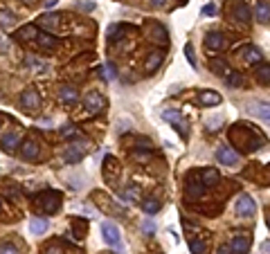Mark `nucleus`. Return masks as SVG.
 <instances>
[{
  "label": "nucleus",
  "mask_w": 270,
  "mask_h": 254,
  "mask_svg": "<svg viewBox=\"0 0 270 254\" xmlns=\"http://www.w3.org/2000/svg\"><path fill=\"white\" fill-rule=\"evenodd\" d=\"M34 202L41 207L45 214H54L61 205V194L59 191H54V189H47V191H43V194H36Z\"/></svg>",
  "instance_id": "nucleus-1"
},
{
  "label": "nucleus",
  "mask_w": 270,
  "mask_h": 254,
  "mask_svg": "<svg viewBox=\"0 0 270 254\" xmlns=\"http://www.w3.org/2000/svg\"><path fill=\"white\" fill-rule=\"evenodd\" d=\"M250 243H252V238H250L248 232H236L234 236H232V241H230L228 248H230V252H232V254H248Z\"/></svg>",
  "instance_id": "nucleus-2"
},
{
  "label": "nucleus",
  "mask_w": 270,
  "mask_h": 254,
  "mask_svg": "<svg viewBox=\"0 0 270 254\" xmlns=\"http://www.w3.org/2000/svg\"><path fill=\"white\" fill-rule=\"evenodd\" d=\"M162 119L176 126V130L180 133V137H187V122H185V117H182L178 110H174V108H167V110H162Z\"/></svg>",
  "instance_id": "nucleus-3"
},
{
  "label": "nucleus",
  "mask_w": 270,
  "mask_h": 254,
  "mask_svg": "<svg viewBox=\"0 0 270 254\" xmlns=\"http://www.w3.org/2000/svg\"><path fill=\"white\" fill-rule=\"evenodd\" d=\"M83 106H86V110H88V112L97 115V112L104 110L106 101H104V97H101L97 90H88V92H86V97H83Z\"/></svg>",
  "instance_id": "nucleus-4"
},
{
  "label": "nucleus",
  "mask_w": 270,
  "mask_h": 254,
  "mask_svg": "<svg viewBox=\"0 0 270 254\" xmlns=\"http://www.w3.org/2000/svg\"><path fill=\"white\" fill-rule=\"evenodd\" d=\"M101 234H104V241L108 243V245H113V248H122V236H119L117 225L104 220V223H101Z\"/></svg>",
  "instance_id": "nucleus-5"
},
{
  "label": "nucleus",
  "mask_w": 270,
  "mask_h": 254,
  "mask_svg": "<svg viewBox=\"0 0 270 254\" xmlns=\"http://www.w3.org/2000/svg\"><path fill=\"white\" fill-rule=\"evenodd\" d=\"M254 212H257L254 200L248 194H241L239 198H236V214L243 216V218H250V216H254Z\"/></svg>",
  "instance_id": "nucleus-6"
},
{
  "label": "nucleus",
  "mask_w": 270,
  "mask_h": 254,
  "mask_svg": "<svg viewBox=\"0 0 270 254\" xmlns=\"http://www.w3.org/2000/svg\"><path fill=\"white\" fill-rule=\"evenodd\" d=\"M20 106H23L25 110L36 112L39 108H41V99H39V92H36L34 88H27L23 95H20Z\"/></svg>",
  "instance_id": "nucleus-7"
},
{
  "label": "nucleus",
  "mask_w": 270,
  "mask_h": 254,
  "mask_svg": "<svg viewBox=\"0 0 270 254\" xmlns=\"http://www.w3.org/2000/svg\"><path fill=\"white\" fill-rule=\"evenodd\" d=\"M225 45H228V41H225V36L221 34V32H210V34L205 36V50L218 52V50H223Z\"/></svg>",
  "instance_id": "nucleus-8"
},
{
  "label": "nucleus",
  "mask_w": 270,
  "mask_h": 254,
  "mask_svg": "<svg viewBox=\"0 0 270 254\" xmlns=\"http://www.w3.org/2000/svg\"><path fill=\"white\" fill-rule=\"evenodd\" d=\"M20 155H23V160H39V155H41V146H39V142H34V140H25V142H20Z\"/></svg>",
  "instance_id": "nucleus-9"
},
{
  "label": "nucleus",
  "mask_w": 270,
  "mask_h": 254,
  "mask_svg": "<svg viewBox=\"0 0 270 254\" xmlns=\"http://www.w3.org/2000/svg\"><path fill=\"white\" fill-rule=\"evenodd\" d=\"M216 160L221 162V164H225V166H236L239 164V155L232 151L230 146H221L216 151Z\"/></svg>",
  "instance_id": "nucleus-10"
},
{
  "label": "nucleus",
  "mask_w": 270,
  "mask_h": 254,
  "mask_svg": "<svg viewBox=\"0 0 270 254\" xmlns=\"http://www.w3.org/2000/svg\"><path fill=\"white\" fill-rule=\"evenodd\" d=\"M248 110L252 112L254 117H261V119H266V122H270V104L268 101H252V104L248 106Z\"/></svg>",
  "instance_id": "nucleus-11"
},
{
  "label": "nucleus",
  "mask_w": 270,
  "mask_h": 254,
  "mask_svg": "<svg viewBox=\"0 0 270 254\" xmlns=\"http://www.w3.org/2000/svg\"><path fill=\"white\" fill-rule=\"evenodd\" d=\"M86 155V151H83L79 144H70V146L65 148L63 153V160L68 162V164H77V162H81V158Z\"/></svg>",
  "instance_id": "nucleus-12"
},
{
  "label": "nucleus",
  "mask_w": 270,
  "mask_h": 254,
  "mask_svg": "<svg viewBox=\"0 0 270 254\" xmlns=\"http://www.w3.org/2000/svg\"><path fill=\"white\" fill-rule=\"evenodd\" d=\"M203 194H205V187H203L200 180H196V173H194L187 182V198L189 200H196V198H200Z\"/></svg>",
  "instance_id": "nucleus-13"
},
{
  "label": "nucleus",
  "mask_w": 270,
  "mask_h": 254,
  "mask_svg": "<svg viewBox=\"0 0 270 254\" xmlns=\"http://www.w3.org/2000/svg\"><path fill=\"white\" fill-rule=\"evenodd\" d=\"M198 176H200V182H203L205 189H207V187H216L218 180H221V176H218L216 169H203Z\"/></svg>",
  "instance_id": "nucleus-14"
},
{
  "label": "nucleus",
  "mask_w": 270,
  "mask_h": 254,
  "mask_svg": "<svg viewBox=\"0 0 270 254\" xmlns=\"http://www.w3.org/2000/svg\"><path fill=\"white\" fill-rule=\"evenodd\" d=\"M18 144H20V135H18V133H9L7 137H2L0 146H2V151H7V153H14L18 148Z\"/></svg>",
  "instance_id": "nucleus-15"
},
{
  "label": "nucleus",
  "mask_w": 270,
  "mask_h": 254,
  "mask_svg": "<svg viewBox=\"0 0 270 254\" xmlns=\"http://www.w3.org/2000/svg\"><path fill=\"white\" fill-rule=\"evenodd\" d=\"M200 104H203V106H218V104H221V95H218V92H214V90H203V92H200Z\"/></svg>",
  "instance_id": "nucleus-16"
},
{
  "label": "nucleus",
  "mask_w": 270,
  "mask_h": 254,
  "mask_svg": "<svg viewBox=\"0 0 270 254\" xmlns=\"http://www.w3.org/2000/svg\"><path fill=\"white\" fill-rule=\"evenodd\" d=\"M162 59H165V54H162V52H151V54H149V59H147V63H144V70L155 72L160 68V63H162Z\"/></svg>",
  "instance_id": "nucleus-17"
},
{
  "label": "nucleus",
  "mask_w": 270,
  "mask_h": 254,
  "mask_svg": "<svg viewBox=\"0 0 270 254\" xmlns=\"http://www.w3.org/2000/svg\"><path fill=\"white\" fill-rule=\"evenodd\" d=\"M234 18L239 23H250V7L246 2H236L234 5Z\"/></svg>",
  "instance_id": "nucleus-18"
},
{
  "label": "nucleus",
  "mask_w": 270,
  "mask_h": 254,
  "mask_svg": "<svg viewBox=\"0 0 270 254\" xmlns=\"http://www.w3.org/2000/svg\"><path fill=\"white\" fill-rule=\"evenodd\" d=\"M254 16L259 23H270V5L268 2H257L254 7Z\"/></svg>",
  "instance_id": "nucleus-19"
},
{
  "label": "nucleus",
  "mask_w": 270,
  "mask_h": 254,
  "mask_svg": "<svg viewBox=\"0 0 270 254\" xmlns=\"http://www.w3.org/2000/svg\"><path fill=\"white\" fill-rule=\"evenodd\" d=\"M36 36H39L36 25H27V27H20V30L16 32V38H20V41H34Z\"/></svg>",
  "instance_id": "nucleus-20"
},
{
  "label": "nucleus",
  "mask_w": 270,
  "mask_h": 254,
  "mask_svg": "<svg viewBox=\"0 0 270 254\" xmlns=\"http://www.w3.org/2000/svg\"><path fill=\"white\" fill-rule=\"evenodd\" d=\"M59 97H61L63 104H75V101L79 99V92H77V88H72V86H63L61 92H59Z\"/></svg>",
  "instance_id": "nucleus-21"
},
{
  "label": "nucleus",
  "mask_w": 270,
  "mask_h": 254,
  "mask_svg": "<svg viewBox=\"0 0 270 254\" xmlns=\"http://www.w3.org/2000/svg\"><path fill=\"white\" fill-rule=\"evenodd\" d=\"M47 227H50V220L47 218H32L30 220V232L32 234H45Z\"/></svg>",
  "instance_id": "nucleus-22"
},
{
  "label": "nucleus",
  "mask_w": 270,
  "mask_h": 254,
  "mask_svg": "<svg viewBox=\"0 0 270 254\" xmlns=\"http://www.w3.org/2000/svg\"><path fill=\"white\" fill-rule=\"evenodd\" d=\"M36 38H39V45H41L43 50H54L57 45H59V41H57L54 36H50V34H39Z\"/></svg>",
  "instance_id": "nucleus-23"
},
{
  "label": "nucleus",
  "mask_w": 270,
  "mask_h": 254,
  "mask_svg": "<svg viewBox=\"0 0 270 254\" xmlns=\"http://www.w3.org/2000/svg\"><path fill=\"white\" fill-rule=\"evenodd\" d=\"M210 70L214 72V74H218V77H225V72H228V63H225L223 59H212L210 61Z\"/></svg>",
  "instance_id": "nucleus-24"
},
{
  "label": "nucleus",
  "mask_w": 270,
  "mask_h": 254,
  "mask_svg": "<svg viewBox=\"0 0 270 254\" xmlns=\"http://www.w3.org/2000/svg\"><path fill=\"white\" fill-rule=\"evenodd\" d=\"M241 56H246L248 63H257V61H261V52H259L257 48H243L241 50Z\"/></svg>",
  "instance_id": "nucleus-25"
},
{
  "label": "nucleus",
  "mask_w": 270,
  "mask_h": 254,
  "mask_svg": "<svg viewBox=\"0 0 270 254\" xmlns=\"http://www.w3.org/2000/svg\"><path fill=\"white\" fill-rule=\"evenodd\" d=\"M257 81L261 86H270V65H261L257 70Z\"/></svg>",
  "instance_id": "nucleus-26"
},
{
  "label": "nucleus",
  "mask_w": 270,
  "mask_h": 254,
  "mask_svg": "<svg viewBox=\"0 0 270 254\" xmlns=\"http://www.w3.org/2000/svg\"><path fill=\"white\" fill-rule=\"evenodd\" d=\"M189 250H192L194 254H205L207 252V243L200 241V238H192V241H189Z\"/></svg>",
  "instance_id": "nucleus-27"
},
{
  "label": "nucleus",
  "mask_w": 270,
  "mask_h": 254,
  "mask_svg": "<svg viewBox=\"0 0 270 254\" xmlns=\"http://www.w3.org/2000/svg\"><path fill=\"white\" fill-rule=\"evenodd\" d=\"M142 207H144V212L151 216V214H155L160 209V200H158V198H147V200L142 202Z\"/></svg>",
  "instance_id": "nucleus-28"
},
{
  "label": "nucleus",
  "mask_w": 270,
  "mask_h": 254,
  "mask_svg": "<svg viewBox=\"0 0 270 254\" xmlns=\"http://www.w3.org/2000/svg\"><path fill=\"white\" fill-rule=\"evenodd\" d=\"M228 86L230 88H239V86H243V74H239V72H230Z\"/></svg>",
  "instance_id": "nucleus-29"
},
{
  "label": "nucleus",
  "mask_w": 270,
  "mask_h": 254,
  "mask_svg": "<svg viewBox=\"0 0 270 254\" xmlns=\"http://www.w3.org/2000/svg\"><path fill=\"white\" fill-rule=\"evenodd\" d=\"M185 54H187V61H189V65H192V68H198V63H196V56H194V45H192V43H187V45H185Z\"/></svg>",
  "instance_id": "nucleus-30"
},
{
  "label": "nucleus",
  "mask_w": 270,
  "mask_h": 254,
  "mask_svg": "<svg viewBox=\"0 0 270 254\" xmlns=\"http://www.w3.org/2000/svg\"><path fill=\"white\" fill-rule=\"evenodd\" d=\"M14 20H16V16H14L12 12H0V25H2V27L14 25Z\"/></svg>",
  "instance_id": "nucleus-31"
},
{
  "label": "nucleus",
  "mask_w": 270,
  "mask_h": 254,
  "mask_svg": "<svg viewBox=\"0 0 270 254\" xmlns=\"http://www.w3.org/2000/svg\"><path fill=\"white\" fill-rule=\"evenodd\" d=\"M41 23L47 25V27H52V25L59 23V14H43V16H41Z\"/></svg>",
  "instance_id": "nucleus-32"
},
{
  "label": "nucleus",
  "mask_w": 270,
  "mask_h": 254,
  "mask_svg": "<svg viewBox=\"0 0 270 254\" xmlns=\"http://www.w3.org/2000/svg\"><path fill=\"white\" fill-rule=\"evenodd\" d=\"M61 135H63V137H68V140H72V137H77V135H79V130H77L72 124H68V126H63V128H61Z\"/></svg>",
  "instance_id": "nucleus-33"
},
{
  "label": "nucleus",
  "mask_w": 270,
  "mask_h": 254,
  "mask_svg": "<svg viewBox=\"0 0 270 254\" xmlns=\"http://www.w3.org/2000/svg\"><path fill=\"white\" fill-rule=\"evenodd\" d=\"M122 196H124V200H135V198L140 196V189H137V187H129Z\"/></svg>",
  "instance_id": "nucleus-34"
},
{
  "label": "nucleus",
  "mask_w": 270,
  "mask_h": 254,
  "mask_svg": "<svg viewBox=\"0 0 270 254\" xmlns=\"http://www.w3.org/2000/svg\"><path fill=\"white\" fill-rule=\"evenodd\" d=\"M0 254H18V248L12 245V243H2L0 245Z\"/></svg>",
  "instance_id": "nucleus-35"
},
{
  "label": "nucleus",
  "mask_w": 270,
  "mask_h": 254,
  "mask_svg": "<svg viewBox=\"0 0 270 254\" xmlns=\"http://www.w3.org/2000/svg\"><path fill=\"white\" fill-rule=\"evenodd\" d=\"M142 230H144V234H149V236H151L153 232H155V223H153L151 218H147L144 223H142Z\"/></svg>",
  "instance_id": "nucleus-36"
},
{
  "label": "nucleus",
  "mask_w": 270,
  "mask_h": 254,
  "mask_svg": "<svg viewBox=\"0 0 270 254\" xmlns=\"http://www.w3.org/2000/svg\"><path fill=\"white\" fill-rule=\"evenodd\" d=\"M203 14H205V16H214V14H216V5H205L203 7Z\"/></svg>",
  "instance_id": "nucleus-37"
},
{
  "label": "nucleus",
  "mask_w": 270,
  "mask_h": 254,
  "mask_svg": "<svg viewBox=\"0 0 270 254\" xmlns=\"http://www.w3.org/2000/svg\"><path fill=\"white\" fill-rule=\"evenodd\" d=\"M45 254H63V250L57 248V245H52V248H47V250H45Z\"/></svg>",
  "instance_id": "nucleus-38"
},
{
  "label": "nucleus",
  "mask_w": 270,
  "mask_h": 254,
  "mask_svg": "<svg viewBox=\"0 0 270 254\" xmlns=\"http://www.w3.org/2000/svg\"><path fill=\"white\" fill-rule=\"evenodd\" d=\"M57 2H59V0H45L43 5H45V9H54V7H57Z\"/></svg>",
  "instance_id": "nucleus-39"
},
{
  "label": "nucleus",
  "mask_w": 270,
  "mask_h": 254,
  "mask_svg": "<svg viewBox=\"0 0 270 254\" xmlns=\"http://www.w3.org/2000/svg\"><path fill=\"white\" fill-rule=\"evenodd\" d=\"M261 252L270 254V241H264V243H261Z\"/></svg>",
  "instance_id": "nucleus-40"
},
{
  "label": "nucleus",
  "mask_w": 270,
  "mask_h": 254,
  "mask_svg": "<svg viewBox=\"0 0 270 254\" xmlns=\"http://www.w3.org/2000/svg\"><path fill=\"white\" fill-rule=\"evenodd\" d=\"M216 254H232V252H230L228 245H223V248H218V252H216Z\"/></svg>",
  "instance_id": "nucleus-41"
},
{
  "label": "nucleus",
  "mask_w": 270,
  "mask_h": 254,
  "mask_svg": "<svg viewBox=\"0 0 270 254\" xmlns=\"http://www.w3.org/2000/svg\"><path fill=\"white\" fill-rule=\"evenodd\" d=\"M151 2H153V5H165L167 0H151Z\"/></svg>",
  "instance_id": "nucleus-42"
},
{
  "label": "nucleus",
  "mask_w": 270,
  "mask_h": 254,
  "mask_svg": "<svg viewBox=\"0 0 270 254\" xmlns=\"http://www.w3.org/2000/svg\"><path fill=\"white\" fill-rule=\"evenodd\" d=\"M0 124H2V115H0Z\"/></svg>",
  "instance_id": "nucleus-43"
},
{
  "label": "nucleus",
  "mask_w": 270,
  "mask_h": 254,
  "mask_svg": "<svg viewBox=\"0 0 270 254\" xmlns=\"http://www.w3.org/2000/svg\"><path fill=\"white\" fill-rule=\"evenodd\" d=\"M268 227H270V216H268Z\"/></svg>",
  "instance_id": "nucleus-44"
},
{
  "label": "nucleus",
  "mask_w": 270,
  "mask_h": 254,
  "mask_svg": "<svg viewBox=\"0 0 270 254\" xmlns=\"http://www.w3.org/2000/svg\"><path fill=\"white\" fill-rule=\"evenodd\" d=\"M0 212H2V207H0Z\"/></svg>",
  "instance_id": "nucleus-45"
},
{
  "label": "nucleus",
  "mask_w": 270,
  "mask_h": 254,
  "mask_svg": "<svg viewBox=\"0 0 270 254\" xmlns=\"http://www.w3.org/2000/svg\"><path fill=\"white\" fill-rule=\"evenodd\" d=\"M27 2H32V0H27Z\"/></svg>",
  "instance_id": "nucleus-46"
}]
</instances>
